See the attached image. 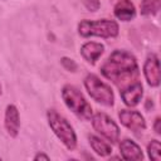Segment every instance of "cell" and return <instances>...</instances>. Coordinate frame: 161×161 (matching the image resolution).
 <instances>
[{
    "instance_id": "obj_1",
    "label": "cell",
    "mask_w": 161,
    "mask_h": 161,
    "mask_svg": "<svg viewBox=\"0 0 161 161\" xmlns=\"http://www.w3.org/2000/svg\"><path fill=\"white\" fill-rule=\"evenodd\" d=\"M101 73L121 91L138 80L140 68L133 54L127 50H114L102 64Z\"/></svg>"
},
{
    "instance_id": "obj_2",
    "label": "cell",
    "mask_w": 161,
    "mask_h": 161,
    "mask_svg": "<svg viewBox=\"0 0 161 161\" xmlns=\"http://www.w3.org/2000/svg\"><path fill=\"white\" fill-rule=\"evenodd\" d=\"M119 33V26L117 21L111 19L88 20L84 19L78 24V34L83 38L99 36L103 39L116 38Z\"/></svg>"
},
{
    "instance_id": "obj_3",
    "label": "cell",
    "mask_w": 161,
    "mask_h": 161,
    "mask_svg": "<svg viewBox=\"0 0 161 161\" xmlns=\"http://www.w3.org/2000/svg\"><path fill=\"white\" fill-rule=\"evenodd\" d=\"M47 119L50 130L54 132L58 140L68 150H74L77 147V135L68 119L59 114L55 109H49L47 112Z\"/></svg>"
},
{
    "instance_id": "obj_4",
    "label": "cell",
    "mask_w": 161,
    "mask_h": 161,
    "mask_svg": "<svg viewBox=\"0 0 161 161\" xmlns=\"http://www.w3.org/2000/svg\"><path fill=\"white\" fill-rule=\"evenodd\" d=\"M62 98L65 103V106L79 118L82 119H91L93 114L92 106L88 103V101L84 98L82 92L72 86V84H65L62 88Z\"/></svg>"
},
{
    "instance_id": "obj_5",
    "label": "cell",
    "mask_w": 161,
    "mask_h": 161,
    "mask_svg": "<svg viewBox=\"0 0 161 161\" xmlns=\"http://www.w3.org/2000/svg\"><path fill=\"white\" fill-rule=\"evenodd\" d=\"M84 87L91 98H93L97 103H101L106 107H112L114 104V94L111 86L101 80L96 74L89 73L86 75Z\"/></svg>"
},
{
    "instance_id": "obj_6",
    "label": "cell",
    "mask_w": 161,
    "mask_h": 161,
    "mask_svg": "<svg viewBox=\"0 0 161 161\" xmlns=\"http://www.w3.org/2000/svg\"><path fill=\"white\" fill-rule=\"evenodd\" d=\"M91 122L93 128L107 141L116 143L119 140V127L118 125L104 112H97L92 114Z\"/></svg>"
},
{
    "instance_id": "obj_7",
    "label": "cell",
    "mask_w": 161,
    "mask_h": 161,
    "mask_svg": "<svg viewBox=\"0 0 161 161\" xmlns=\"http://www.w3.org/2000/svg\"><path fill=\"white\" fill-rule=\"evenodd\" d=\"M118 118L121 123L130 131L138 133L146 130V121L143 116L135 109H121L118 112Z\"/></svg>"
},
{
    "instance_id": "obj_8",
    "label": "cell",
    "mask_w": 161,
    "mask_h": 161,
    "mask_svg": "<svg viewBox=\"0 0 161 161\" xmlns=\"http://www.w3.org/2000/svg\"><path fill=\"white\" fill-rule=\"evenodd\" d=\"M143 75L150 87L160 86V62L155 53H151L143 63Z\"/></svg>"
},
{
    "instance_id": "obj_9",
    "label": "cell",
    "mask_w": 161,
    "mask_h": 161,
    "mask_svg": "<svg viewBox=\"0 0 161 161\" xmlns=\"http://www.w3.org/2000/svg\"><path fill=\"white\" fill-rule=\"evenodd\" d=\"M4 126H5V130L10 137L15 138L19 135L20 114H19V109L15 104H8L6 106L5 114H4Z\"/></svg>"
},
{
    "instance_id": "obj_10",
    "label": "cell",
    "mask_w": 161,
    "mask_h": 161,
    "mask_svg": "<svg viewBox=\"0 0 161 161\" xmlns=\"http://www.w3.org/2000/svg\"><path fill=\"white\" fill-rule=\"evenodd\" d=\"M119 94H121V98L126 106L135 107L140 103V101L143 96V87L140 82H135V83L127 86L126 88L121 89Z\"/></svg>"
},
{
    "instance_id": "obj_11",
    "label": "cell",
    "mask_w": 161,
    "mask_h": 161,
    "mask_svg": "<svg viewBox=\"0 0 161 161\" xmlns=\"http://www.w3.org/2000/svg\"><path fill=\"white\" fill-rule=\"evenodd\" d=\"M103 52L104 45L98 42H87L80 47V55L89 64H96V62L101 58Z\"/></svg>"
},
{
    "instance_id": "obj_12",
    "label": "cell",
    "mask_w": 161,
    "mask_h": 161,
    "mask_svg": "<svg viewBox=\"0 0 161 161\" xmlns=\"http://www.w3.org/2000/svg\"><path fill=\"white\" fill-rule=\"evenodd\" d=\"M119 152H121V157L125 160L140 161L143 158V153H142L141 147L133 140H130V138H125L121 141Z\"/></svg>"
},
{
    "instance_id": "obj_13",
    "label": "cell",
    "mask_w": 161,
    "mask_h": 161,
    "mask_svg": "<svg viewBox=\"0 0 161 161\" xmlns=\"http://www.w3.org/2000/svg\"><path fill=\"white\" fill-rule=\"evenodd\" d=\"M114 16L121 21H130L136 16V8L131 0H118L113 8Z\"/></svg>"
},
{
    "instance_id": "obj_14",
    "label": "cell",
    "mask_w": 161,
    "mask_h": 161,
    "mask_svg": "<svg viewBox=\"0 0 161 161\" xmlns=\"http://www.w3.org/2000/svg\"><path fill=\"white\" fill-rule=\"evenodd\" d=\"M88 141L89 145L92 147V150L101 157H107L112 153V147L109 143H107L106 141H103L102 138L94 136V135H89L88 136Z\"/></svg>"
},
{
    "instance_id": "obj_15",
    "label": "cell",
    "mask_w": 161,
    "mask_h": 161,
    "mask_svg": "<svg viewBox=\"0 0 161 161\" xmlns=\"http://www.w3.org/2000/svg\"><path fill=\"white\" fill-rule=\"evenodd\" d=\"M160 6V0H142L140 4V13L143 16H153L158 13Z\"/></svg>"
},
{
    "instance_id": "obj_16",
    "label": "cell",
    "mask_w": 161,
    "mask_h": 161,
    "mask_svg": "<svg viewBox=\"0 0 161 161\" xmlns=\"http://www.w3.org/2000/svg\"><path fill=\"white\" fill-rule=\"evenodd\" d=\"M147 153L148 157L153 161L161 160V145L158 140H151V142L147 145Z\"/></svg>"
},
{
    "instance_id": "obj_17",
    "label": "cell",
    "mask_w": 161,
    "mask_h": 161,
    "mask_svg": "<svg viewBox=\"0 0 161 161\" xmlns=\"http://www.w3.org/2000/svg\"><path fill=\"white\" fill-rule=\"evenodd\" d=\"M60 64L68 72H75L78 69V64L75 63V60L72 59V58H68V57H62L60 58Z\"/></svg>"
},
{
    "instance_id": "obj_18",
    "label": "cell",
    "mask_w": 161,
    "mask_h": 161,
    "mask_svg": "<svg viewBox=\"0 0 161 161\" xmlns=\"http://www.w3.org/2000/svg\"><path fill=\"white\" fill-rule=\"evenodd\" d=\"M83 6L88 10V11H97L101 8V0H82Z\"/></svg>"
},
{
    "instance_id": "obj_19",
    "label": "cell",
    "mask_w": 161,
    "mask_h": 161,
    "mask_svg": "<svg viewBox=\"0 0 161 161\" xmlns=\"http://www.w3.org/2000/svg\"><path fill=\"white\" fill-rule=\"evenodd\" d=\"M153 130L157 135L161 133V118L160 117H156L155 121H153Z\"/></svg>"
},
{
    "instance_id": "obj_20",
    "label": "cell",
    "mask_w": 161,
    "mask_h": 161,
    "mask_svg": "<svg viewBox=\"0 0 161 161\" xmlns=\"http://www.w3.org/2000/svg\"><path fill=\"white\" fill-rule=\"evenodd\" d=\"M34 160H35V161H38V160H49V156L45 155V153H43V152H38V153L34 156Z\"/></svg>"
},
{
    "instance_id": "obj_21",
    "label": "cell",
    "mask_w": 161,
    "mask_h": 161,
    "mask_svg": "<svg viewBox=\"0 0 161 161\" xmlns=\"http://www.w3.org/2000/svg\"><path fill=\"white\" fill-rule=\"evenodd\" d=\"M150 106H151V107H153V103H152V99H150V98H148V99L146 101V109H148V108H150Z\"/></svg>"
},
{
    "instance_id": "obj_22",
    "label": "cell",
    "mask_w": 161,
    "mask_h": 161,
    "mask_svg": "<svg viewBox=\"0 0 161 161\" xmlns=\"http://www.w3.org/2000/svg\"><path fill=\"white\" fill-rule=\"evenodd\" d=\"M1 93H3V87H1V83H0V97H1Z\"/></svg>"
},
{
    "instance_id": "obj_23",
    "label": "cell",
    "mask_w": 161,
    "mask_h": 161,
    "mask_svg": "<svg viewBox=\"0 0 161 161\" xmlns=\"http://www.w3.org/2000/svg\"><path fill=\"white\" fill-rule=\"evenodd\" d=\"M0 160H1V156H0Z\"/></svg>"
}]
</instances>
